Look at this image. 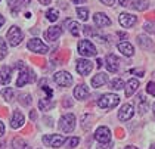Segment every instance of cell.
Listing matches in <instances>:
<instances>
[{"instance_id":"obj_1","label":"cell","mask_w":155,"mask_h":149,"mask_svg":"<svg viewBox=\"0 0 155 149\" xmlns=\"http://www.w3.org/2000/svg\"><path fill=\"white\" fill-rule=\"evenodd\" d=\"M16 67L21 69L19 77H18V80H16V86H18V87H22V86H25L27 83H33V81L36 80V74H34L30 68H27L22 62H18Z\"/></svg>"},{"instance_id":"obj_2","label":"cell","mask_w":155,"mask_h":149,"mask_svg":"<svg viewBox=\"0 0 155 149\" xmlns=\"http://www.w3.org/2000/svg\"><path fill=\"white\" fill-rule=\"evenodd\" d=\"M120 103V98L114 93H107L104 96H101V99L97 101V106L102 109H111L114 106H117Z\"/></svg>"},{"instance_id":"obj_3","label":"cell","mask_w":155,"mask_h":149,"mask_svg":"<svg viewBox=\"0 0 155 149\" xmlns=\"http://www.w3.org/2000/svg\"><path fill=\"white\" fill-rule=\"evenodd\" d=\"M59 128L64 133H71L75 128V117L74 114H65L59 120Z\"/></svg>"},{"instance_id":"obj_4","label":"cell","mask_w":155,"mask_h":149,"mask_svg":"<svg viewBox=\"0 0 155 149\" xmlns=\"http://www.w3.org/2000/svg\"><path fill=\"white\" fill-rule=\"evenodd\" d=\"M6 38H8V41H9V45L11 46H18L21 41H22V38H24V34H22V31H21V28L19 27H11L9 28V31H8V34H6Z\"/></svg>"},{"instance_id":"obj_5","label":"cell","mask_w":155,"mask_h":149,"mask_svg":"<svg viewBox=\"0 0 155 149\" xmlns=\"http://www.w3.org/2000/svg\"><path fill=\"white\" fill-rule=\"evenodd\" d=\"M65 140L67 139L64 136H61V134H46V136H43V143L50 146V148H61L65 143Z\"/></svg>"},{"instance_id":"obj_6","label":"cell","mask_w":155,"mask_h":149,"mask_svg":"<svg viewBox=\"0 0 155 149\" xmlns=\"http://www.w3.org/2000/svg\"><path fill=\"white\" fill-rule=\"evenodd\" d=\"M27 47L31 50V52H34V53H40V55H45V53H48L49 49L48 46L40 40V38H31L28 43H27Z\"/></svg>"},{"instance_id":"obj_7","label":"cell","mask_w":155,"mask_h":149,"mask_svg":"<svg viewBox=\"0 0 155 149\" xmlns=\"http://www.w3.org/2000/svg\"><path fill=\"white\" fill-rule=\"evenodd\" d=\"M78 53L83 56H95L96 47L90 40H80L78 41Z\"/></svg>"},{"instance_id":"obj_8","label":"cell","mask_w":155,"mask_h":149,"mask_svg":"<svg viewBox=\"0 0 155 149\" xmlns=\"http://www.w3.org/2000/svg\"><path fill=\"white\" fill-rule=\"evenodd\" d=\"M53 80L61 87H70L72 84V75H70V72L67 71H59L53 75Z\"/></svg>"},{"instance_id":"obj_9","label":"cell","mask_w":155,"mask_h":149,"mask_svg":"<svg viewBox=\"0 0 155 149\" xmlns=\"http://www.w3.org/2000/svg\"><path fill=\"white\" fill-rule=\"evenodd\" d=\"M95 139L99 143H109L111 142V130L105 126L97 127L95 131Z\"/></svg>"},{"instance_id":"obj_10","label":"cell","mask_w":155,"mask_h":149,"mask_svg":"<svg viewBox=\"0 0 155 149\" xmlns=\"http://www.w3.org/2000/svg\"><path fill=\"white\" fill-rule=\"evenodd\" d=\"M92 68H93V64H92L90 61H87V59H78L77 64H75V69H77V72H78L80 75L90 74Z\"/></svg>"},{"instance_id":"obj_11","label":"cell","mask_w":155,"mask_h":149,"mask_svg":"<svg viewBox=\"0 0 155 149\" xmlns=\"http://www.w3.org/2000/svg\"><path fill=\"white\" fill-rule=\"evenodd\" d=\"M118 22L124 28H130V27H133L134 24L137 22V18L134 15H131V13H120Z\"/></svg>"},{"instance_id":"obj_12","label":"cell","mask_w":155,"mask_h":149,"mask_svg":"<svg viewBox=\"0 0 155 149\" xmlns=\"http://www.w3.org/2000/svg\"><path fill=\"white\" fill-rule=\"evenodd\" d=\"M120 68V59L114 53L107 55V69L109 72H117Z\"/></svg>"},{"instance_id":"obj_13","label":"cell","mask_w":155,"mask_h":149,"mask_svg":"<svg viewBox=\"0 0 155 149\" xmlns=\"http://www.w3.org/2000/svg\"><path fill=\"white\" fill-rule=\"evenodd\" d=\"M134 114V109H133V106H131L130 103H126V105H123L121 106V109H120L118 112V118L121 121H129L131 117Z\"/></svg>"},{"instance_id":"obj_14","label":"cell","mask_w":155,"mask_h":149,"mask_svg":"<svg viewBox=\"0 0 155 149\" xmlns=\"http://www.w3.org/2000/svg\"><path fill=\"white\" fill-rule=\"evenodd\" d=\"M61 34H62V27H50L45 33V37L48 41H56L61 37Z\"/></svg>"},{"instance_id":"obj_15","label":"cell","mask_w":155,"mask_h":149,"mask_svg":"<svg viewBox=\"0 0 155 149\" xmlns=\"http://www.w3.org/2000/svg\"><path fill=\"white\" fill-rule=\"evenodd\" d=\"M25 123V117L22 112H19V111H13L12 114V118H11V127L12 128H19V127H22Z\"/></svg>"},{"instance_id":"obj_16","label":"cell","mask_w":155,"mask_h":149,"mask_svg":"<svg viewBox=\"0 0 155 149\" xmlns=\"http://www.w3.org/2000/svg\"><path fill=\"white\" fill-rule=\"evenodd\" d=\"M93 21L97 27H108V25H111V19L108 18L105 13H102V12H96L95 15H93Z\"/></svg>"},{"instance_id":"obj_17","label":"cell","mask_w":155,"mask_h":149,"mask_svg":"<svg viewBox=\"0 0 155 149\" xmlns=\"http://www.w3.org/2000/svg\"><path fill=\"white\" fill-rule=\"evenodd\" d=\"M87 96H89V87H87L86 84H78V86L74 89V98H75V99L83 101Z\"/></svg>"},{"instance_id":"obj_18","label":"cell","mask_w":155,"mask_h":149,"mask_svg":"<svg viewBox=\"0 0 155 149\" xmlns=\"http://www.w3.org/2000/svg\"><path fill=\"white\" fill-rule=\"evenodd\" d=\"M108 83V75L107 74H104V72H99V74H96L95 77L92 78V86L96 87V89H99V87H102L104 84H107Z\"/></svg>"},{"instance_id":"obj_19","label":"cell","mask_w":155,"mask_h":149,"mask_svg":"<svg viewBox=\"0 0 155 149\" xmlns=\"http://www.w3.org/2000/svg\"><path fill=\"white\" fill-rule=\"evenodd\" d=\"M118 50L124 55V56H133V53H134V49H133V46H131L129 41H123V43H120Z\"/></svg>"},{"instance_id":"obj_20","label":"cell","mask_w":155,"mask_h":149,"mask_svg":"<svg viewBox=\"0 0 155 149\" xmlns=\"http://www.w3.org/2000/svg\"><path fill=\"white\" fill-rule=\"evenodd\" d=\"M137 43H139V46L142 49H146V50H151L154 47L152 40L149 37H146V35H137Z\"/></svg>"},{"instance_id":"obj_21","label":"cell","mask_w":155,"mask_h":149,"mask_svg":"<svg viewBox=\"0 0 155 149\" xmlns=\"http://www.w3.org/2000/svg\"><path fill=\"white\" fill-rule=\"evenodd\" d=\"M137 87H139V81L136 80V78H131V80H129L127 86H126V96H127V98L133 96V93L137 90Z\"/></svg>"},{"instance_id":"obj_22","label":"cell","mask_w":155,"mask_h":149,"mask_svg":"<svg viewBox=\"0 0 155 149\" xmlns=\"http://www.w3.org/2000/svg\"><path fill=\"white\" fill-rule=\"evenodd\" d=\"M11 74H12V69L9 67H2L0 68V81L3 84H8L11 81Z\"/></svg>"},{"instance_id":"obj_23","label":"cell","mask_w":155,"mask_h":149,"mask_svg":"<svg viewBox=\"0 0 155 149\" xmlns=\"http://www.w3.org/2000/svg\"><path fill=\"white\" fill-rule=\"evenodd\" d=\"M12 149H30L27 142L21 137H15L12 140Z\"/></svg>"},{"instance_id":"obj_24","label":"cell","mask_w":155,"mask_h":149,"mask_svg":"<svg viewBox=\"0 0 155 149\" xmlns=\"http://www.w3.org/2000/svg\"><path fill=\"white\" fill-rule=\"evenodd\" d=\"M148 5H149L148 0H134V2H131L130 6H133L136 11H145V9H148Z\"/></svg>"},{"instance_id":"obj_25","label":"cell","mask_w":155,"mask_h":149,"mask_svg":"<svg viewBox=\"0 0 155 149\" xmlns=\"http://www.w3.org/2000/svg\"><path fill=\"white\" fill-rule=\"evenodd\" d=\"M52 106H53V102H52L50 99H48V98H43V99L38 101V108H40L41 111H49Z\"/></svg>"},{"instance_id":"obj_26","label":"cell","mask_w":155,"mask_h":149,"mask_svg":"<svg viewBox=\"0 0 155 149\" xmlns=\"http://www.w3.org/2000/svg\"><path fill=\"white\" fill-rule=\"evenodd\" d=\"M2 94H3V99H5V101L11 102L13 99V89L12 87H5V89L2 90Z\"/></svg>"},{"instance_id":"obj_27","label":"cell","mask_w":155,"mask_h":149,"mask_svg":"<svg viewBox=\"0 0 155 149\" xmlns=\"http://www.w3.org/2000/svg\"><path fill=\"white\" fill-rule=\"evenodd\" d=\"M8 2H9V8H11L12 13L16 15L18 11H19V8H21V0H8Z\"/></svg>"},{"instance_id":"obj_28","label":"cell","mask_w":155,"mask_h":149,"mask_svg":"<svg viewBox=\"0 0 155 149\" xmlns=\"http://www.w3.org/2000/svg\"><path fill=\"white\" fill-rule=\"evenodd\" d=\"M58 16H59V12L56 11V9H49L46 12V18H48L50 22H55L56 19H58Z\"/></svg>"},{"instance_id":"obj_29","label":"cell","mask_w":155,"mask_h":149,"mask_svg":"<svg viewBox=\"0 0 155 149\" xmlns=\"http://www.w3.org/2000/svg\"><path fill=\"white\" fill-rule=\"evenodd\" d=\"M68 24H70V31H71V34L77 37V35L80 34V28H81V27H80V24L74 22V21H70Z\"/></svg>"},{"instance_id":"obj_30","label":"cell","mask_w":155,"mask_h":149,"mask_svg":"<svg viewBox=\"0 0 155 149\" xmlns=\"http://www.w3.org/2000/svg\"><path fill=\"white\" fill-rule=\"evenodd\" d=\"M77 15H78L80 19L87 21L89 19V9L87 8H77Z\"/></svg>"},{"instance_id":"obj_31","label":"cell","mask_w":155,"mask_h":149,"mask_svg":"<svg viewBox=\"0 0 155 149\" xmlns=\"http://www.w3.org/2000/svg\"><path fill=\"white\" fill-rule=\"evenodd\" d=\"M111 89H114V90H121L123 87H124V81L121 80V78H115V80L111 81Z\"/></svg>"},{"instance_id":"obj_32","label":"cell","mask_w":155,"mask_h":149,"mask_svg":"<svg viewBox=\"0 0 155 149\" xmlns=\"http://www.w3.org/2000/svg\"><path fill=\"white\" fill-rule=\"evenodd\" d=\"M6 55H8V46H6L5 40L0 37V61L6 56Z\"/></svg>"},{"instance_id":"obj_33","label":"cell","mask_w":155,"mask_h":149,"mask_svg":"<svg viewBox=\"0 0 155 149\" xmlns=\"http://www.w3.org/2000/svg\"><path fill=\"white\" fill-rule=\"evenodd\" d=\"M78 142H80V139H78V137H70V139H67V140H65L67 148H68V149L75 148V146L78 145Z\"/></svg>"},{"instance_id":"obj_34","label":"cell","mask_w":155,"mask_h":149,"mask_svg":"<svg viewBox=\"0 0 155 149\" xmlns=\"http://www.w3.org/2000/svg\"><path fill=\"white\" fill-rule=\"evenodd\" d=\"M19 103H21V105H24V106L30 105V103H31V96H30V94H27V93L19 94Z\"/></svg>"},{"instance_id":"obj_35","label":"cell","mask_w":155,"mask_h":149,"mask_svg":"<svg viewBox=\"0 0 155 149\" xmlns=\"http://www.w3.org/2000/svg\"><path fill=\"white\" fill-rule=\"evenodd\" d=\"M139 99H140V101H139V112H140V114H145V112L148 111V102H146V99L143 101L142 96H140Z\"/></svg>"},{"instance_id":"obj_36","label":"cell","mask_w":155,"mask_h":149,"mask_svg":"<svg viewBox=\"0 0 155 149\" xmlns=\"http://www.w3.org/2000/svg\"><path fill=\"white\" fill-rule=\"evenodd\" d=\"M146 92L149 93V94H152V96H155V83L154 81H149V83H148V86H146Z\"/></svg>"},{"instance_id":"obj_37","label":"cell","mask_w":155,"mask_h":149,"mask_svg":"<svg viewBox=\"0 0 155 149\" xmlns=\"http://www.w3.org/2000/svg\"><path fill=\"white\" fill-rule=\"evenodd\" d=\"M84 34H87V35H93V34H95V31L92 30V27H84Z\"/></svg>"},{"instance_id":"obj_38","label":"cell","mask_w":155,"mask_h":149,"mask_svg":"<svg viewBox=\"0 0 155 149\" xmlns=\"http://www.w3.org/2000/svg\"><path fill=\"white\" fill-rule=\"evenodd\" d=\"M131 74H137L139 77H143L145 75V71L143 69H131Z\"/></svg>"},{"instance_id":"obj_39","label":"cell","mask_w":155,"mask_h":149,"mask_svg":"<svg viewBox=\"0 0 155 149\" xmlns=\"http://www.w3.org/2000/svg\"><path fill=\"white\" fill-rule=\"evenodd\" d=\"M101 2L107 6H114V3H115V0H101Z\"/></svg>"},{"instance_id":"obj_40","label":"cell","mask_w":155,"mask_h":149,"mask_svg":"<svg viewBox=\"0 0 155 149\" xmlns=\"http://www.w3.org/2000/svg\"><path fill=\"white\" fill-rule=\"evenodd\" d=\"M143 28H145L148 33H152V31H154V28H152V25H151V24H145V27H143Z\"/></svg>"},{"instance_id":"obj_41","label":"cell","mask_w":155,"mask_h":149,"mask_svg":"<svg viewBox=\"0 0 155 149\" xmlns=\"http://www.w3.org/2000/svg\"><path fill=\"white\" fill-rule=\"evenodd\" d=\"M112 148V145H111V143H109V145H108V143H104V145H101V146H99V149H111Z\"/></svg>"},{"instance_id":"obj_42","label":"cell","mask_w":155,"mask_h":149,"mask_svg":"<svg viewBox=\"0 0 155 149\" xmlns=\"http://www.w3.org/2000/svg\"><path fill=\"white\" fill-rule=\"evenodd\" d=\"M3 134H5V124L0 121V137H2Z\"/></svg>"},{"instance_id":"obj_43","label":"cell","mask_w":155,"mask_h":149,"mask_svg":"<svg viewBox=\"0 0 155 149\" xmlns=\"http://www.w3.org/2000/svg\"><path fill=\"white\" fill-rule=\"evenodd\" d=\"M120 5L121 6H130V2L129 0H120Z\"/></svg>"},{"instance_id":"obj_44","label":"cell","mask_w":155,"mask_h":149,"mask_svg":"<svg viewBox=\"0 0 155 149\" xmlns=\"http://www.w3.org/2000/svg\"><path fill=\"white\" fill-rule=\"evenodd\" d=\"M38 2H40L41 5H50V2H52V0H38Z\"/></svg>"},{"instance_id":"obj_45","label":"cell","mask_w":155,"mask_h":149,"mask_svg":"<svg viewBox=\"0 0 155 149\" xmlns=\"http://www.w3.org/2000/svg\"><path fill=\"white\" fill-rule=\"evenodd\" d=\"M96 65H97V68H101L102 67V59H97L96 61Z\"/></svg>"},{"instance_id":"obj_46","label":"cell","mask_w":155,"mask_h":149,"mask_svg":"<svg viewBox=\"0 0 155 149\" xmlns=\"http://www.w3.org/2000/svg\"><path fill=\"white\" fill-rule=\"evenodd\" d=\"M117 35H118L120 38H126V37H127V35L124 34V33H117Z\"/></svg>"},{"instance_id":"obj_47","label":"cell","mask_w":155,"mask_h":149,"mask_svg":"<svg viewBox=\"0 0 155 149\" xmlns=\"http://www.w3.org/2000/svg\"><path fill=\"white\" fill-rule=\"evenodd\" d=\"M3 24H5V18L0 15V27H3Z\"/></svg>"},{"instance_id":"obj_48","label":"cell","mask_w":155,"mask_h":149,"mask_svg":"<svg viewBox=\"0 0 155 149\" xmlns=\"http://www.w3.org/2000/svg\"><path fill=\"white\" fill-rule=\"evenodd\" d=\"M124 149H139V148H136V146H126Z\"/></svg>"},{"instance_id":"obj_49","label":"cell","mask_w":155,"mask_h":149,"mask_svg":"<svg viewBox=\"0 0 155 149\" xmlns=\"http://www.w3.org/2000/svg\"><path fill=\"white\" fill-rule=\"evenodd\" d=\"M84 0H74V3H77V5H78V3H83Z\"/></svg>"},{"instance_id":"obj_50","label":"cell","mask_w":155,"mask_h":149,"mask_svg":"<svg viewBox=\"0 0 155 149\" xmlns=\"http://www.w3.org/2000/svg\"><path fill=\"white\" fill-rule=\"evenodd\" d=\"M25 3H27V5H28V3H30V0H24Z\"/></svg>"},{"instance_id":"obj_51","label":"cell","mask_w":155,"mask_h":149,"mask_svg":"<svg viewBox=\"0 0 155 149\" xmlns=\"http://www.w3.org/2000/svg\"><path fill=\"white\" fill-rule=\"evenodd\" d=\"M151 149H155V145H152V146H151Z\"/></svg>"},{"instance_id":"obj_52","label":"cell","mask_w":155,"mask_h":149,"mask_svg":"<svg viewBox=\"0 0 155 149\" xmlns=\"http://www.w3.org/2000/svg\"><path fill=\"white\" fill-rule=\"evenodd\" d=\"M0 149H3V145H2V143H0Z\"/></svg>"},{"instance_id":"obj_53","label":"cell","mask_w":155,"mask_h":149,"mask_svg":"<svg viewBox=\"0 0 155 149\" xmlns=\"http://www.w3.org/2000/svg\"><path fill=\"white\" fill-rule=\"evenodd\" d=\"M154 114H155V103H154Z\"/></svg>"}]
</instances>
